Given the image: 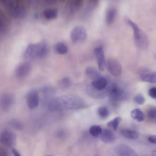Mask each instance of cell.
<instances>
[{
	"label": "cell",
	"instance_id": "6da1fadb",
	"mask_svg": "<svg viewBox=\"0 0 156 156\" xmlns=\"http://www.w3.org/2000/svg\"><path fill=\"white\" fill-rule=\"evenodd\" d=\"M84 104L83 100L79 96L68 95L52 98L48 102V107L50 111L56 112L66 109H79Z\"/></svg>",
	"mask_w": 156,
	"mask_h": 156
},
{
	"label": "cell",
	"instance_id": "7a4b0ae2",
	"mask_svg": "<svg viewBox=\"0 0 156 156\" xmlns=\"http://www.w3.org/2000/svg\"><path fill=\"white\" fill-rule=\"evenodd\" d=\"M0 2L8 13L12 18L21 19L26 16V6L20 0H0Z\"/></svg>",
	"mask_w": 156,
	"mask_h": 156
},
{
	"label": "cell",
	"instance_id": "3957f363",
	"mask_svg": "<svg viewBox=\"0 0 156 156\" xmlns=\"http://www.w3.org/2000/svg\"><path fill=\"white\" fill-rule=\"evenodd\" d=\"M49 51L48 44L44 42L31 44L26 48L24 57L28 59L40 58L45 56Z\"/></svg>",
	"mask_w": 156,
	"mask_h": 156
},
{
	"label": "cell",
	"instance_id": "277c9868",
	"mask_svg": "<svg viewBox=\"0 0 156 156\" xmlns=\"http://www.w3.org/2000/svg\"><path fill=\"white\" fill-rule=\"evenodd\" d=\"M126 20L133 29L134 40L137 47L142 49L147 48L148 46V40L146 34L130 19H126Z\"/></svg>",
	"mask_w": 156,
	"mask_h": 156
},
{
	"label": "cell",
	"instance_id": "5b68a950",
	"mask_svg": "<svg viewBox=\"0 0 156 156\" xmlns=\"http://www.w3.org/2000/svg\"><path fill=\"white\" fill-rule=\"evenodd\" d=\"M108 94L110 101L116 102L126 98L127 94L125 90L116 84L111 83L107 85Z\"/></svg>",
	"mask_w": 156,
	"mask_h": 156
},
{
	"label": "cell",
	"instance_id": "8992f818",
	"mask_svg": "<svg viewBox=\"0 0 156 156\" xmlns=\"http://www.w3.org/2000/svg\"><path fill=\"white\" fill-rule=\"evenodd\" d=\"M70 37L72 41L75 43H79L84 41L87 37L86 29L81 26L75 27L71 31Z\"/></svg>",
	"mask_w": 156,
	"mask_h": 156
},
{
	"label": "cell",
	"instance_id": "52a82bcc",
	"mask_svg": "<svg viewBox=\"0 0 156 156\" xmlns=\"http://www.w3.org/2000/svg\"><path fill=\"white\" fill-rule=\"evenodd\" d=\"M16 136L12 131L8 129H5L1 133L0 136L1 143L4 146L12 147L16 144Z\"/></svg>",
	"mask_w": 156,
	"mask_h": 156
},
{
	"label": "cell",
	"instance_id": "ba28073f",
	"mask_svg": "<svg viewBox=\"0 0 156 156\" xmlns=\"http://www.w3.org/2000/svg\"><path fill=\"white\" fill-rule=\"evenodd\" d=\"M105 67L108 72L113 76L117 77L121 74L122 68L120 62L117 60L111 58L105 62Z\"/></svg>",
	"mask_w": 156,
	"mask_h": 156
},
{
	"label": "cell",
	"instance_id": "9c48e42d",
	"mask_svg": "<svg viewBox=\"0 0 156 156\" xmlns=\"http://www.w3.org/2000/svg\"><path fill=\"white\" fill-rule=\"evenodd\" d=\"M26 100L27 105L29 108H33L37 107L39 101L38 90L34 88L30 90L27 93Z\"/></svg>",
	"mask_w": 156,
	"mask_h": 156
},
{
	"label": "cell",
	"instance_id": "30bf717a",
	"mask_svg": "<svg viewBox=\"0 0 156 156\" xmlns=\"http://www.w3.org/2000/svg\"><path fill=\"white\" fill-rule=\"evenodd\" d=\"M13 95L10 93L3 94L0 98V104L2 109L4 111L9 110L12 107L14 101Z\"/></svg>",
	"mask_w": 156,
	"mask_h": 156
},
{
	"label": "cell",
	"instance_id": "8fae6325",
	"mask_svg": "<svg viewBox=\"0 0 156 156\" xmlns=\"http://www.w3.org/2000/svg\"><path fill=\"white\" fill-rule=\"evenodd\" d=\"M94 52L98 69L101 71H104L105 67L106 61L103 48L101 47L96 48L94 49Z\"/></svg>",
	"mask_w": 156,
	"mask_h": 156
},
{
	"label": "cell",
	"instance_id": "7c38bea8",
	"mask_svg": "<svg viewBox=\"0 0 156 156\" xmlns=\"http://www.w3.org/2000/svg\"><path fill=\"white\" fill-rule=\"evenodd\" d=\"M116 152L119 156H136L137 153L129 146L125 145H118L116 148Z\"/></svg>",
	"mask_w": 156,
	"mask_h": 156
},
{
	"label": "cell",
	"instance_id": "4fadbf2b",
	"mask_svg": "<svg viewBox=\"0 0 156 156\" xmlns=\"http://www.w3.org/2000/svg\"><path fill=\"white\" fill-rule=\"evenodd\" d=\"M6 15L2 11L0 13V34L5 35L8 32L9 27V22Z\"/></svg>",
	"mask_w": 156,
	"mask_h": 156
},
{
	"label": "cell",
	"instance_id": "5bb4252c",
	"mask_svg": "<svg viewBox=\"0 0 156 156\" xmlns=\"http://www.w3.org/2000/svg\"><path fill=\"white\" fill-rule=\"evenodd\" d=\"M31 65L28 62H25L20 64L16 70V74L19 77H23L27 75L31 70Z\"/></svg>",
	"mask_w": 156,
	"mask_h": 156
},
{
	"label": "cell",
	"instance_id": "9a60e30c",
	"mask_svg": "<svg viewBox=\"0 0 156 156\" xmlns=\"http://www.w3.org/2000/svg\"><path fill=\"white\" fill-rule=\"evenodd\" d=\"M100 137L101 141L106 144L112 143L115 139V136L114 133L111 130L107 129L102 130Z\"/></svg>",
	"mask_w": 156,
	"mask_h": 156
},
{
	"label": "cell",
	"instance_id": "2e32d148",
	"mask_svg": "<svg viewBox=\"0 0 156 156\" xmlns=\"http://www.w3.org/2000/svg\"><path fill=\"white\" fill-rule=\"evenodd\" d=\"M83 0H70L68 3L67 10L69 13L72 14L81 7Z\"/></svg>",
	"mask_w": 156,
	"mask_h": 156
},
{
	"label": "cell",
	"instance_id": "e0dca14e",
	"mask_svg": "<svg viewBox=\"0 0 156 156\" xmlns=\"http://www.w3.org/2000/svg\"><path fill=\"white\" fill-rule=\"evenodd\" d=\"M108 85L107 79L102 76L93 81L90 85L95 89L103 90L106 88Z\"/></svg>",
	"mask_w": 156,
	"mask_h": 156
},
{
	"label": "cell",
	"instance_id": "ac0fdd59",
	"mask_svg": "<svg viewBox=\"0 0 156 156\" xmlns=\"http://www.w3.org/2000/svg\"><path fill=\"white\" fill-rule=\"evenodd\" d=\"M85 73L88 77L93 80L102 76L101 73L96 69L91 66L86 67Z\"/></svg>",
	"mask_w": 156,
	"mask_h": 156
},
{
	"label": "cell",
	"instance_id": "d6986e66",
	"mask_svg": "<svg viewBox=\"0 0 156 156\" xmlns=\"http://www.w3.org/2000/svg\"><path fill=\"white\" fill-rule=\"evenodd\" d=\"M117 12V9L114 7L110 8L107 11L105 20L107 24L110 25L113 23L116 17Z\"/></svg>",
	"mask_w": 156,
	"mask_h": 156
},
{
	"label": "cell",
	"instance_id": "ffe728a7",
	"mask_svg": "<svg viewBox=\"0 0 156 156\" xmlns=\"http://www.w3.org/2000/svg\"><path fill=\"white\" fill-rule=\"evenodd\" d=\"M40 92L45 98H51L53 97L55 93V90L53 87L46 85L42 87L40 90Z\"/></svg>",
	"mask_w": 156,
	"mask_h": 156
},
{
	"label": "cell",
	"instance_id": "44dd1931",
	"mask_svg": "<svg viewBox=\"0 0 156 156\" xmlns=\"http://www.w3.org/2000/svg\"><path fill=\"white\" fill-rule=\"evenodd\" d=\"M43 15L44 17L47 20H53L57 16L58 11L55 8L47 9L43 11Z\"/></svg>",
	"mask_w": 156,
	"mask_h": 156
},
{
	"label": "cell",
	"instance_id": "7402d4cb",
	"mask_svg": "<svg viewBox=\"0 0 156 156\" xmlns=\"http://www.w3.org/2000/svg\"><path fill=\"white\" fill-rule=\"evenodd\" d=\"M140 77L143 81L152 83H156V72L143 73L141 74Z\"/></svg>",
	"mask_w": 156,
	"mask_h": 156
},
{
	"label": "cell",
	"instance_id": "603a6c76",
	"mask_svg": "<svg viewBox=\"0 0 156 156\" xmlns=\"http://www.w3.org/2000/svg\"><path fill=\"white\" fill-rule=\"evenodd\" d=\"M131 117L138 122L143 121L144 118V115L142 112L139 108H135L131 113Z\"/></svg>",
	"mask_w": 156,
	"mask_h": 156
},
{
	"label": "cell",
	"instance_id": "cb8c5ba5",
	"mask_svg": "<svg viewBox=\"0 0 156 156\" xmlns=\"http://www.w3.org/2000/svg\"><path fill=\"white\" fill-rule=\"evenodd\" d=\"M122 134L126 138L133 140L137 138L139 136L138 134L136 132L128 129H122L121 131Z\"/></svg>",
	"mask_w": 156,
	"mask_h": 156
},
{
	"label": "cell",
	"instance_id": "d4e9b609",
	"mask_svg": "<svg viewBox=\"0 0 156 156\" xmlns=\"http://www.w3.org/2000/svg\"><path fill=\"white\" fill-rule=\"evenodd\" d=\"M54 50L57 53L60 55H63L67 53L68 48L66 46L62 43H58L54 45Z\"/></svg>",
	"mask_w": 156,
	"mask_h": 156
},
{
	"label": "cell",
	"instance_id": "484cf974",
	"mask_svg": "<svg viewBox=\"0 0 156 156\" xmlns=\"http://www.w3.org/2000/svg\"><path fill=\"white\" fill-rule=\"evenodd\" d=\"M59 87L62 90L68 88L71 85V81L68 77H64L60 80L58 83Z\"/></svg>",
	"mask_w": 156,
	"mask_h": 156
},
{
	"label": "cell",
	"instance_id": "4316f807",
	"mask_svg": "<svg viewBox=\"0 0 156 156\" xmlns=\"http://www.w3.org/2000/svg\"><path fill=\"white\" fill-rule=\"evenodd\" d=\"M9 124L14 129L17 130L22 129L23 127L22 123L19 120L12 119L10 120L9 122Z\"/></svg>",
	"mask_w": 156,
	"mask_h": 156
},
{
	"label": "cell",
	"instance_id": "83f0119b",
	"mask_svg": "<svg viewBox=\"0 0 156 156\" xmlns=\"http://www.w3.org/2000/svg\"><path fill=\"white\" fill-rule=\"evenodd\" d=\"M102 129L99 125H94L92 126L89 129V132L90 134L94 137H97L100 135Z\"/></svg>",
	"mask_w": 156,
	"mask_h": 156
},
{
	"label": "cell",
	"instance_id": "f1b7e54d",
	"mask_svg": "<svg viewBox=\"0 0 156 156\" xmlns=\"http://www.w3.org/2000/svg\"><path fill=\"white\" fill-rule=\"evenodd\" d=\"M121 120V118L119 117H117L113 120L108 122L107 125L109 127H112L114 130H116L119 125Z\"/></svg>",
	"mask_w": 156,
	"mask_h": 156
},
{
	"label": "cell",
	"instance_id": "f546056e",
	"mask_svg": "<svg viewBox=\"0 0 156 156\" xmlns=\"http://www.w3.org/2000/svg\"><path fill=\"white\" fill-rule=\"evenodd\" d=\"M98 113L99 116L103 118L107 117L109 114L108 109L105 106L99 107L98 109Z\"/></svg>",
	"mask_w": 156,
	"mask_h": 156
},
{
	"label": "cell",
	"instance_id": "4dcf8cb0",
	"mask_svg": "<svg viewBox=\"0 0 156 156\" xmlns=\"http://www.w3.org/2000/svg\"><path fill=\"white\" fill-rule=\"evenodd\" d=\"M134 100L136 104L140 105H143L146 101L144 96L140 94H136L134 98Z\"/></svg>",
	"mask_w": 156,
	"mask_h": 156
},
{
	"label": "cell",
	"instance_id": "1f68e13d",
	"mask_svg": "<svg viewBox=\"0 0 156 156\" xmlns=\"http://www.w3.org/2000/svg\"><path fill=\"white\" fill-rule=\"evenodd\" d=\"M147 115L151 119L156 120V108H152L147 112Z\"/></svg>",
	"mask_w": 156,
	"mask_h": 156
},
{
	"label": "cell",
	"instance_id": "d6a6232c",
	"mask_svg": "<svg viewBox=\"0 0 156 156\" xmlns=\"http://www.w3.org/2000/svg\"><path fill=\"white\" fill-rule=\"evenodd\" d=\"M148 94L151 98L156 99V87L150 89L148 91Z\"/></svg>",
	"mask_w": 156,
	"mask_h": 156
},
{
	"label": "cell",
	"instance_id": "836d02e7",
	"mask_svg": "<svg viewBox=\"0 0 156 156\" xmlns=\"http://www.w3.org/2000/svg\"><path fill=\"white\" fill-rule=\"evenodd\" d=\"M56 135L58 138L62 139L66 136V133L64 130H59L57 131Z\"/></svg>",
	"mask_w": 156,
	"mask_h": 156
},
{
	"label": "cell",
	"instance_id": "e575fe53",
	"mask_svg": "<svg viewBox=\"0 0 156 156\" xmlns=\"http://www.w3.org/2000/svg\"><path fill=\"white\" fill-rule=\"evenodd\" d=\"M8 153L4 148L1 147L0 148V156H7Z\"/></svg>",
	"mask_w": 156,
	"mask_h": 156
},
{
	"label": "cell",
	"instance_id": "d590c367",
	"mask_svg": "<svg viewBox=\"0 0 156 156\" xmlns=\"http://www.w3.org/2000/svg\"><path fill=\"white\" fill-rule=\"evenodd\" d=\"M149 141L151 143L156 144V135H153L148 138Z\"/></svg>",
	"mask_w": 156,
	"mask_h": 156
},
{
	"label": "cell",
	"instance_id": "8d00e7d4",
	"mask_svg": "<svg viewBox=\"0 0 156 156\" xmlns=\"http://www.w3.org/2000/svg\"><path fill=\"white\" fill-rule=\"evenodd\" d=\"M12 151L15 156H20L19 153L15 148H12Z\"/></svg>",
	"mask_w": 156,
	"mask_h": 156
},
{
	"label": "cell",
	"instance_id": "74e56055",
	"mask_svg": "<svg viewBox=\"0 0 156 156\" xmlns=\"http://www.w3.org/2000/svg\"><path fill=\"white\" fill-rule=\"evenodd\" d=\"M90 4L91 5H96L98 2V0H89Z\"/></svg>",
	"mask_w": 156,
	"mask_h": 156
},
{
	"label": "cell",
	"instance_id": "f35d334b",
	"mask_svg": "<svg viewBox=\"0 0 156 156\" xmlns=\"http://www.w3.org/2000/svg\"><path fill=\"white\" fill-rule=\"evenodd\" d=\"M45 2L48 4H53L55 2V0H44Z\"/></svg>",
	"mask_w": 156,
	"mask_h": 156
},
{
	"label": "cell",
	"instance_id": "ab89813d",
	"mask_svg": "<svg viewBox=\"0 0 156 156\" xmlns=\"http://www.w3.org/2000/svg\"><path fill=\"white\" fill-rule=\"evenodd\" d=\"M30 2L33 4L36 5L38 3L39 0H29Z\"/></svg>",
	"mask_w": 156,
	"mask_h": 156
},
{
	"label": "cell",
	"instance_id": "60d3db41",
	"mask_svg": "<svg viewBox=\"0 0 156 156\" xmlns=\"http://www.w3.org/2000/svg\"><path fill=\"white\" fill-rule=\"evenodd\" d=\"M152 155L154 156H156V150H153L151 152Z\"/></svg>",
	"mask_w": 156,
	"mask_h": 156
},
{
	"label": "cell",
	"instance_id": "b9f144b4",
	"mask_svg": "<svg viewBox=\"0 0 156 156\" xmlns=\"http://www.w3.org/2000/svg\"><path fill=\"white\" fill-rule=\"evenodd\" d=\"M59 1L61 2H62L65 1V0H58Z\"/></svg>",
	"mask_w": 156,
	"mask_h": 156
}]
</instances>
